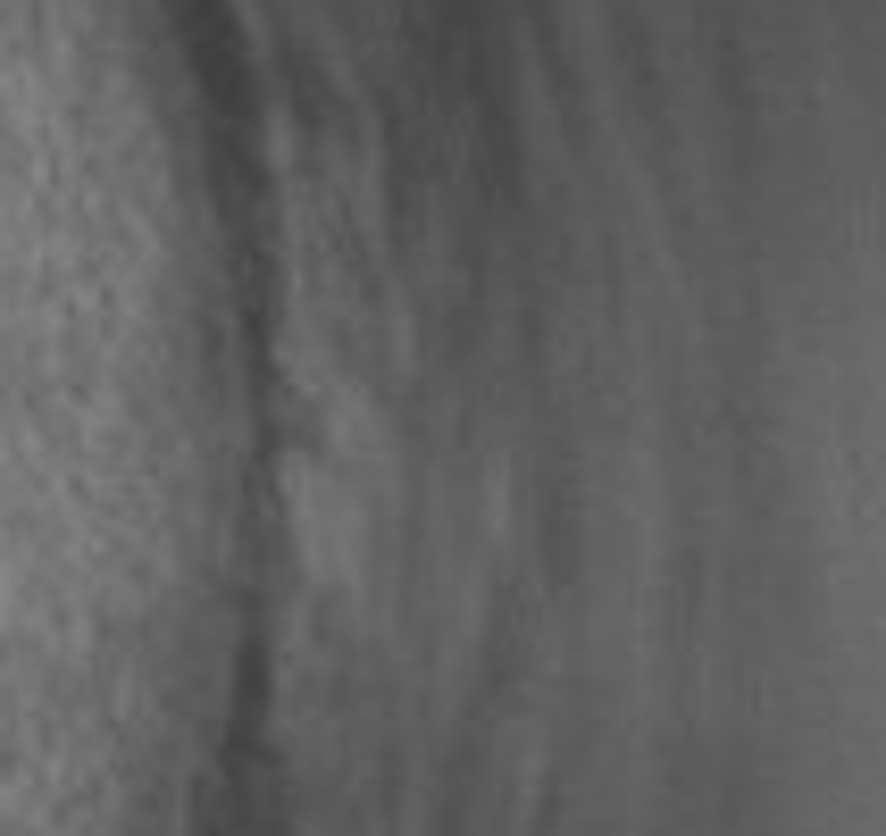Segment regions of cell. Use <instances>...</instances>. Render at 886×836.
<instances>
[{"instance_id": "6da1fadb", "label": "cell", "mask_w": 886, "mask_h": 836, "mask_svg": "<svg viewBox=\"0 0 886 836\" xmlns=\"http://www.w3.org/2000/svg\"><path fill=\"white\" fill-rule=\"evenodd\" d=\"M17 636H34V627H17ZM59 644H76V636H59ZM109 653H118V644H109ZM151 661H168V653H151Z\"/></svg>"}]
</instances>
